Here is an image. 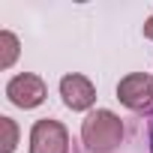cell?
<instances>
[{
  "label": "cell",
  "mask_w": 153,
  "mask_h": 153,
  "mask_svg": "<svg viewBox=\"0 0 153 153\" xmlns=\"http://www.w3.org/2000/svg\"><path fill=\"white\" fill-rule=\"evenodd\" d=\"M150 150H153V129H150Z\"/></svg>",
  "instance_id": "cell-9"
},
{
  "label": "cell",
  "mask_w": 153,
  "mask_h": 153,
  "mask_svg": "<svg viewBox=\"0 0 153 153\" xmlns=\"http://www.w3.org/2000/svg\"><path fill=\"white\" fill-rule=\"evenodd\" d=\"M30 153H69V135L57 120H36L30 132Z\"/></svg>",
  "instance_id": "cell-2"
},
{
  "label": "cell",
  "mask_w": 153,
  "mask_h": 153,
  "mask_svg": "<svg viewBox=\"0 0 153 153\" xmlns=\"http://www.w3.org/2000/svg\"><path fill=\"white\" fill-rule=\"evenodd\" d=\"M81 138L87 144V150L93 153H108L120 144L123 138V123L114 111L108 108H99V111H90L81 123Z\"/></svg>",
  "instance_id": "cell-1"
},
{
  "label": "cell",
  "mask_w": 153,
  "mask_h": 153,
  "mask_svg": "<svg viewBox=\"0 0 153 153\" xmlns=\"http://www.w3.org/2000/svg\"><path fill=\"white\" fill-rule=\"evenodd\" d=\"M144 36H147V39H153V15H150V18H147V24H144Z\"/></svg>",
  "instance_id": "cell-8"
},
{
  "label": "cell",
  "mask_w": 153,
  "mask_h": 153,
  "mask_svg": "<svg viewBox=\"0 0 153 153\" xmlns=\"http://www.w3.org/2000/svg\"><path fill=\"white\" fill-rule=\"evenodd\" d=\"M45 93H48L45 90V81L39 78V75H33V72L15 75V78L6 84V96L18 108H36V105H42L45 102Z\"/></svg>",
  "instance_id": "cell-3"
},
{
  "label": "cell",
  "mask_w": 153,
  "mask_h": 153,
  "mask_svg": "<svg viewBox=\"0 0 153 153\" xmlns=\"http://www.w3.org/2000/svg\"><path fill=\"white\" fill-rule=\"evenodd\" d=\"M0 129H3V147H0V153H12L15 144H18V126L12 117H0Z\"/></svg>",
  "instance_id": "cell-7"
},
{
  "label": "cell",
  "mask_w": 153,
  "mask_h": 153,
  "mask_svg": "<svg viewBox=\"0 0 153 153\" xmlns=\"http://www.w3.org/2000/svg\"><path fill=\"white\" fill-rule=\"evenodd\" d=\"M15 57H18V39L9 30H3V33H0V66L9 69L15 63Z\"/></svg>",
  "instance_id": "cell-6"
},
{
  "label": "cell",
  "mask_w": 153,
  "mask_h": 153,
  "mask_svg": "<svg viewBox=\"0 0 153 153\" xmlns=\"http://www.w3.org/2000/svg\"><path fill=\"white\" fill-rule=\"evenodd\" d=\"M60 96H63L66 108H72V111H87V108L96 102L93 84L84 78V75H78V72L63 75V81H60Z\"/></svg>",
  "instance_id": "cell-5"
},
{
  "label": "cell",
  "mask_w": 153,
  "mask_h": 153,
  "mask_svg": "<svg viewBox=\"0 0 153 153\" xmlns=\"http://www.w3.org/2000/svg\"><path fill=\"white\" fill-rule=\"evenodd\" d=\"M117 99L132 108V111H144L153 105V78L144 72H132L117 84Z\"/></svg>",
  "instance_id": "cell-4"
}]
</instances>
